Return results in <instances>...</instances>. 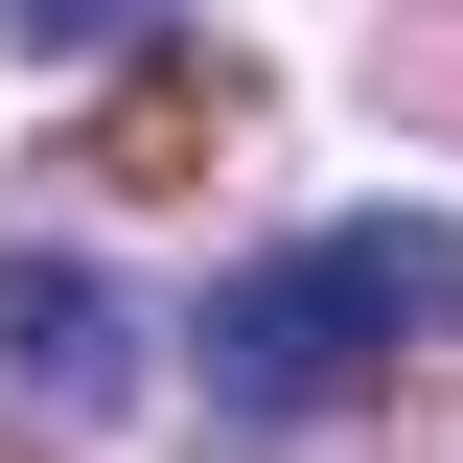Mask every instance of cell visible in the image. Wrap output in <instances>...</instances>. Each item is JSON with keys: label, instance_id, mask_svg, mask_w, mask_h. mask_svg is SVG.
<instances>
[{"label": "cell", "instance_id": "6da1fadb", "mask_svg": "<svg viewBox=\"0 0 463 463\" xmlns=\"http://www.w3.org/2000/svg\"><path fill=\"white\" fill-rule=\"evenodd\" d=\"M185 347H209V440H301V417H347V394H394V371L463 347V232L440 209H347L301 255H255Z\"/></svg>", "mask_w": 463, "mask_h": 463}, {"label": "cell", "instance_id": "7a4b0ae2", "mask_svg": "<svg viewBox=\"0 0 463 463\" xmlns=\"http://www.w3.org/2000/svg\"><path fill=\"white\" fill-rule=\"evenodd\" d=\"M232 116H255V70H232V47H139V70H116V116H93V185H209Z\"/></svg>", "mask_w": 463, "mask_h": 463}, {"label": "cell", "instance_id": "3957f363", "mask_svg": "<svg viewBox=\"0 0 463 463\" xmlns=\"http://www.w3.org/2000/svg\"><path fill=\"white\" fill-rule=\"evenodd\" d=\"M0 347H24V394H47V417L139 394V325H116V279H70V255H24V279H0Z\"/></svg>", "mask_w": 463, "mask_h": 463}, {"label": "cell", "instance_id": "277c9868", "mask_svg": "<svg viewBox=\"0 0 463 463\" xmlns=\"http://www.w3.org/2000/svg\"><path fill=\"white\" fill-rule=\"evenodd\" d=\"M24 47H163V0H0Z\"/></svg>", "mask_w": 463, "mask_h": 463}, {"label": "cell", "instance_id": "5b68a950", "mask_svg": "<svg viewBox=\"0 0 463 463\" xmlns=\"http://www.w3.org/2000/svg\"><path fill=\"white\" fill-rule=\"evenodd\" d=\"M0 463H24V440H0Z\"/></svg>", "mask_w": 463, "mask_h": 463}]
</instances>
